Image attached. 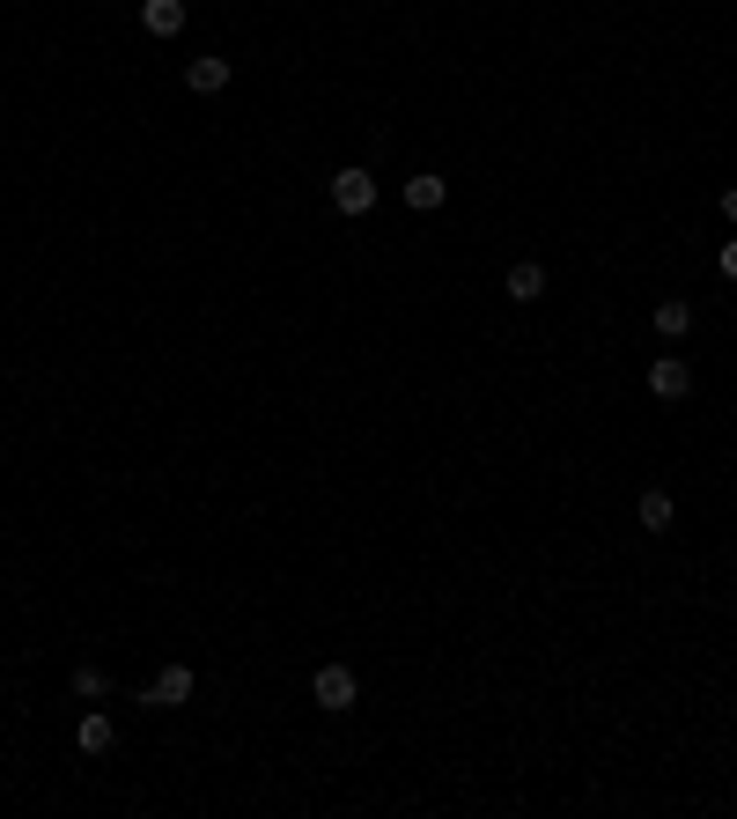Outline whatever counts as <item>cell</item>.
<instances>
[{
  "mask_svg": "<svg viewBox=\"0 0 737 819\" xmlns=\"http://www.w3.org/2000/svg\"><path fill=\"white\" fill-rule=\"evenodd\" d=\"M332 207H340V215H369V207H376V177H369L362 163L332 171Z\"/></svg>",
  "mask_w": 737,
  "mask_h": 819,
  "instance_id": "6da1fadb",
  "label": "cell"
},
{
  "mask_svg": "<svg viewBox=\"0 0 737 819\" xmlns=\"http://www.w3.org/2000/svg\"><path fill=\"white\" fill-rule=\"evenodd\" d=\"M354 695H362V679H354L346 665H324L318 679H310V701H318V709H332V717H340V709H354Z\"/></svg>",
  "mask_w": 737,
  "mask_h": 819,
  "instance_id": "7a4b0ae2",
  "label": "cell"
},
{
  "mask_svg": "<svg viewBox=\"0 0 737 819\" xmlns=\"http://www.w3.org/2000/svg\"><path fill=\"white\" fill-rule=\"evenodd\" d=\"M649 392H657V398H686L693 392L686 354H657V362H649Z\"/></svg>",
  "mask_w": 737,
  "mask_h": 819,
  "instance_id": "3957f363",
  "label": "cell"
},
{
  "mask_svg": "<svg viewBox=\"0 0 737 819\" xmlns=\"http://www.w3.org/2000/svg\"><path fill=\"white\" fill-rule=\"evenodd\" d=\"M74 745H81V753H89V761H103V753H111V745H119V723L103 717V709H89V717L74 723Z\"/></svg>",
  "mask_w": 737,
  "mask_h": 819,
  "instance_id": "277c9868",
  "label": "cell"
},
{
  "mask_svg": "<svg viewBox=\"0 0 737 819\" xmlns=\"http://www.w3.org/2000/svg\"><path fill=\"white\" fill-rule=\"evenodd\" d=\"M141 701H155V709H177V701H193V665H163V671H155V687H147Z\"/></svg>",
  "mask_w": 737,
  "mask_h": 819,
  "instance_id": "5b68a950",
  "label": "cell"
},
{
  "mask_svg": "<svg viewBox=\"0 0 737 819\" xmlns=\"http://www.w3.org/2000/svg\"><path fill=\"white\" fill-rule=\"evenodd\" d=\"M502 296H509V303H539L546 296V266H539V259H516L509 281H502Z\"/></svg>",
  "mask_w": 737,
  "mask_h": 819,
  "instance_id": "8992f818",
  "label": "cell"
},
{
  "mask_svg": "<svg viewBox=\"0 0 737 819\" xmlns=\"http://www.w3.org/2000/svg\"><path fill=\"white\" fill-rule=\"evenodd\" d=\"M649 325H657V340H686V332H693V303L686 296H663L657 310H649Z\"/></svg>",
  "mask_w": 737,
  "mask_h": 819,
  "instance_id": "52a82bcc",
  "label": "cell"
},
{
  "mask_svg": "<svg viewBox=\"0 0 737 819\" xmlns=\"http://www.w3.org/2000/svg\"><path fill=\"white\" fill-rule=\"evenodd\" d=\"M185 89H193V97H221V89H229V59H215V52L193 59V67H185Z\"/></svg>",
  "mask_w": 737,
  "mask_h": 819,
  "instance_id": "ba28073f",
  "label": "cell"
},
{
  "mask_svg": "<svg viewBox=\"0 0 737 819\" xmlns=\"http://www.w3.org/2000/svg\"><path fill=\"white\" fill-rule=\"evenodd\" d=\"M442 199H450V177H436V171L406 177V207H414V215H436Z\"/></svg>",
  "mask_w": 737,
  "mask_h": 819,
  "instance_id": "9c48e42d",
  "label": "cell"
},
{
  "mask_svg": "<svg viewBox=\"0 0 737 819\" xmlns=\"http://www.w3.org/2000/svg\"><path fill=\"white\" fill-rule=\"evenodd\" d=\"M141 23H147V37H177L185 30V0H147Z\"/></svg>",
  "mask_w": 737,
  "mask_h": 819,
  "instance_id": "30bf717a",
  "label": "cell"
},
{
  "mask_svg": "<svg viewBox=\"0 0 737 819\" xmlns=\"http://www.w3.org/2000/svg\"><path fill=\"white\" fill-rule=\"evenodd\" d=\"M671 524H679V502L663 495V488H649L641 495V532H671Z\"/></svg>",
  "mask_w": 737,
  "mask_h": 819,
  "instance_id": "8fae6325",
  "label": "cell"
},
{
  "mask_svg": "<svg viewBox=\"0 0 737 819\" xmlns=\"http://www.w3.org/2000/svg\"><path fill=\"white\" fill-rule=\"evenodd\" d=\"M74 695L97 701V695H103V671H97V665H74Z\"/></svg>",
  "mask_w": 737,
  "mask_h": 819,
  "instance_id": "7c38bea8",
  "label": "cell"
},
{
  "mask_svg": "<svg viewBox=\"0 0 737 819\" xmlns=\"http://www.w3.org/2000/svg\"><path fill=\"white\" fill-rule=\"evenodd\" d=\"M723 281H737V237H723Z\"/></svg>",
  "mask_w": 737,
  "mask_h": 819,
  "instance_id": "4fadbf2b",
  "label": "cell"
},
{
  "mask_svg": "<svg viewBox=\"0 0 737 819\" xmlns=\"http://www.w3.org/2000/svg\"><path fill=\"white\" fill-rule=\"evenodd\" d=\"M723 222H737V185H723Z\"/></svg>",
  "mask_w": 737,
  "mask_h": 819,
  "instance_id": "5bb4252c",
  "label": "cell"
}]
</instances>
